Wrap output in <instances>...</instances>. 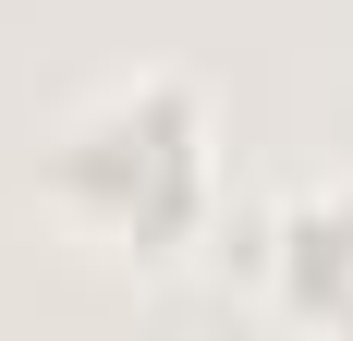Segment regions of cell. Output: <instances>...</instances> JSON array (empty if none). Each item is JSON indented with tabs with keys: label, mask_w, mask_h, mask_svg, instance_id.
Segmentation results:
<instances>
[{
	"label": "cell",
	"mask_w": 353,
	"mask_h": 341,
	"mask_svg": "<svg viewBox=\"0 0 353 341\" xmlns=\"http://www.w3.org/2000/svg\"><path fill=\"white\" fill-rule=\"evenodd\" d=\"M353 195H329V207H292V305H329V317H353Z\"/></svg>",
	"instance_id": "cell-2"
},
{
	"label": "cell",
	"mask_w": 353,
	"mask_h": 341,
	"mask_svg": "<svg viewBox=\"0 0 353 341\" xmlns=\"http://www.w3.org/2000/svg\"><path fill=\"white\" fill-rule=\"evenodd\" d=\"M49 183H61L73 220L171 256V244L208 220V110L183 98V86H122V98H98L61 135V170H49Z\"/></svg>",
	"instance_id": "cell-1"
}]
</instances>
